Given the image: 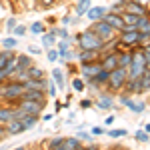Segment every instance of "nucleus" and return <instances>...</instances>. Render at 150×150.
I'll return each mask as SVG.
<instances>
[{
  "label": "nucleus",
  "mask_w": 150,
  "mask_h": 150,
  "mask_svg": "<svg viewBox=\"0 0 150 150\" xmlns=\"http://www.w3.org/2000/svg\"><path fill=\"white\" fill-rule=\"evenodd\" d=\"M76 42H78L80 50H100L106 40H102L92 28H88V30H82L80 34L76 36Z\"/></svg>",
  "instance_id": "f257e3e1"
},
{
  "label": "nucleus",
  "mask_w": 150,
  "mask_h": 150,
  "mask_svg": "<svg viewBox=\"0 0 150 150\" xmlns=\"http://www.w3.org/2000/svg\"><path fill=\"white\" fill-rule=\"evenodd\" d=\"M24 94V84L18 80H10V82H2L0 84V98L8 100V102H16L20 100Z\"/></svg>",
  "instance_id": "f03ea898"
},
{
  "label": "nucleus",
  "mask_w": 150,
  "mask_h": 150,
  "mask_svg": "<svg viewBox=\"0 0 150 150\" xmlns=\"http://www.w3.org/2000/svg\"><path fill=\"white\" fill-rule=\"evenodd\" d=\"M144 70H146V56H144V50H138L132 54V62L128 66V78L136 80L144 74Z\"/></svg>",
  "instance_id": "7ed1b4c3"
},
{
  "label": "nucleus",
  "mask_w": 150,
  "mask_h": 150,
  "mask_svg": "<svg viewBox=\"0 0 150 150\" xmlns=\"http://www.w3.org/2000/svg\"><path fill=\"white\" fill-rule=\"evenodd\" d=\"M128 80V68H122V66H118L110 72V80H108V86L112 88V90H120V88H124V84Z\"/></svg>",
  "instance_id": "20e7f679"
},
{
  "label": "nucleus",
  "mask_w": 150,
  "mask_h": 150,
  "mask_svg": "<svg viewBox=\"0 0 150 150\" xmlns=\"http://www.w3.org/2000/svg\"><path fill=\"white\" fill-rule=\"evenodd\" d=\"M92 30L100 36L102 40H112V38H114V32H116L106 20H96V22H92Z\"/></svg>",
  "instance_id": "39448f33"
},
{
  "label": "nucleus",
  "mask_w": 150,
  "mask_h": 150,
  "mask_svg": "<svg viewBox=\"0 0 150 150\" xmlns=\"http://www.w3.org/2000/svg\"><path fill=\"white\" fill-rule=\"evenodd\" d=\"M18 108H20V110H22L24 114H32V116H40L42 114V108H44V106H42V102H34V100H22V98H20V100H18Z\"/></svg>",
  "instance_id": "423d86ee"
},
{
  "label": "nucleus",
  "mask_w": 150,
  "mask_h": 150,
  "mask_svg": "<svg viewBox=\"0 0 150 150\" xmlns=\"http://www.w3.org/2000/svg\"><path fill=\"white\" fill-rule=\"evenodd\" d=\"M102 20H106V22L110 24L112 28H114L116 32H122L124 30V18H122V14H118V12H112V10H108L106 14H104V18Z\"/></svg>",
  "instance_id": "0eeeda50"
},
{
  "label": "nucleus",
  "mask_w": 150,
  "mask_h": 150,
  "mask_svg": "<svg viewBox=\"0 0 150 150\" xmlns=\"http://www.w3.org/2000/svg\"><path fill=\"white\" fill-rule=\"evenodd\" d=\"M138 38H140V32L138 30H122L120 32V40H118V44L120 46H134V44H138Z\"/></svg>",
  "instance_id": "6e6552de"
},
{
  "label": "nucleus",
  "mask_w": 150,
  "mask_h": 150,
  "mask_svg": "<svg viewBox=\"0 0 150 150\" xmlns=\"http://www.w3.org/2000/svg\"><path fill=\"white\" fill-rule=\"evenodd\" d=\"M24 112L20 108H8V106H0V122L2 124H8L14 118H22Z\"/></svg>",
  "instance_id": "1a4fd4ad"
},
{
  "label": "nucleus",
  "mask_w": 150,
  "mask_h": 150,
  "mask_svg": "<svg viewBox=\"0 0 150 150\" xmlns=\"http://www.w3.org/2000/svg\"><path fill=\"white\" fill-rule=\"evenodd\" d=\"M100 70H102V66H100V60L80 64V74H82V78H94V76L100 72Z\"/></svg>",
  "instance_id": "9d476101"
},
{
  "label": "nucleus",
  "mask_w": 150,
  "mask_h": 150,
  "mask_svg": "<svg viewBox=\"0 0 150 150\" xmlns=\"http://www.w3.org/2000/svg\"><path fill=\"white\" fill-rule=\"evenodd\" d=\"M100 66L108 72H112L114 68H118V54L116 52H108V54H102L100 56Z\"/></svg>",
  "instance_id": "9b49d317"
},
{
  "label": "nucleus",
  "mask_w": 150,
  "mask_h": 150,
  "mask_svg": "<svg viewBox=\"0 0 150 150\" xmlns=\"http://www.w3.org/2000/svg\"><path fill=\"white\" fill-rule=\"evenodd\" d=\"M100 50H80L76 58L80 60V64H86V62H96V60H100Z\"/></svg>",
  "instance_id": "f8f14e48"
},
{
  "label": "nucleus",
  "mask_w": 150,
  "mask_h": 150,
  "mask_svg": "<svg viewBox=\"0 0 150 150\" xmlns=\"http://www.w3.org/2000/svg\"><path fill=\"white\" fill-rule=\"evenodd\" d=\"M22 100H34V102L44 104V92L42 90H36V88H28V90H24Z\"/></svg>",
  "instance_id": "ddd939ff"
},
{
  "label": "nucleus",
  "mask_w": 150,
  "mask_h": 150,
  "mask_svg": "<svg viewBox=\"0 0 150 150\" xmlns=\"http://www.w3.org/2000/svg\"><path fill=\"white\" fill-rule=\"evenodd\" d=\"M124 10H126V12H132V14H136V16H146V10H144V6H142L140 2H134V0H126V4H124Z\"/></svg>",
  "instance_id": "4468645a"
},
{
  "label": "nucleus",
  "mask_w": 150,
  "mask_h": 150,
  "mask_svg": "<svg viewBox=\"0 0 150 150\" xmlns=\"http://www.w3.org/2000/svg\"><path fill=\"white\" fill-rule=\"evenodd\" d=\"M106 12H108V10H106L104 6H90V8H88V12H86V16H88V20L96 22V20H102Z\"/></svg>",
  "instance_id": "2eb2a0df"
},
{
  "label": "nucleus",
  "mask_w": 150,
  "mask_h": 150,
  "mask_svg": "<svg viewBox=\"0 0 150 150\" xmlns=\"http://www.w3.org/2000/svg\"><path fill=\"white\" fill-rule=\"evenodd\" d=\"M122 18H124V30H136V24H138L140 16H136V14H132V12H122Z\"/></svg>",
  "instance_id": "dca6fc26"
},
{
  "label": "nucleus",
  "mask_w": 150,
  "mask_h": 150,
  "mask_svg": "<svg viewBox=\"0 0 150 150\" xmlns=\"http://www.w3.org/2000/svg\"><path fill=\"white\" fill-rule=\"evenodd\" d=\"M24 130H26V128H24V122L20 118H14V120H10V122L6 124V134H20Z\"/></svg>",
  "instance_id": "f3484780"
},
{
  "label": "nucleus",
  "mask_w": 150,
  "mask_h": 150,
  "mask_svg": "<svg viewBox=\"0 0 150 150\" xmlns=\"http://www.w3.org/2000/svg\"><path fill=\"white\" fill-rule=\"evenodd\" d=\"M16 66L20 70H28L32 66V58L28 56V54H20V56H16Z\"/></svg>",
  "instance_id": "a211bd4d"
},
{
  "label": "nucleus",
  "mask_w": 150,
  "mask_h": 150,
  "mask_svg": "<svg viewBox=\"0 0 150 150\" xmlns=\"http://www.w3.org/2000/svg\"><path fill=\"white\" fill-rule=\"evenodd\" d=\"M136 30L140 34H150V18L148 16H140L138 24H136Z\"/></svg>",
  "instance_id": "6ab92c4d"
},
{
  "label": "nucleus",
  "mask_w": 150,
  "mask_h": 150,
  "mask_svg": "<svg viewBox=\"0 0 150 150\" xmlns=\"http://www.w3.org/2000/svg\"><path fill=\"white\" fill-rule=\"evenodd\" d=\"M54 44H56V34H54L52 30H50V32H44V34H42V46L48 50V48L54 46Z\"/></svg>",
  "instance_id": "aec40b11"
},
{
  "label": "nucleus",
  "mask_w": 150,
  "mask_h": 150,
  "mask_svg": "<svg viewBox=\"0 0 150 150\" xmlns=\"http://www.w3.org/2000/svg\"><path fill=\"white\" fill-rule=\"evenodd\" d=\"M90 6H92V0H78L76 2V16H84Z\"/></svg>",
  "instance_id": "412c9836"
},
{
  "label": "nucleus",
  "mask_w": 150,
  "mask_h": 150,
  "mask_svg": "<svg viewBox=\"0 0 150 150\" xmlns=\"http://www.w3.org/2000/svg\"><path fill=\"white\" fill-rule=\"evenodd\" d=\"M124 106H128L132 112H136V114H140V112H144V102H134V100H130L126 96V100H124Z\"/></svg>",
  "instance_id": "4be33fe9"
},
{
  "label": "nucleus",
  "mask_w": 150,
  "mask_h": 150,
  "mask_svg": "<svg viewBox=\"0 0 150 150\" xmlns=\"http://www.w3.org/2000/svg\"><path fill=\"white\" fill-rule=\"evenodd\" d=\"M130 62H132V54H130V52H120V54H118V66L128 68Z\"/></svg>",
  "instance_id": "5701e85b"
},
{
  "label": "nucleus",
  "mask_w": 150,
  "mask_h": 150,
  "mask_svg": "<svg viewBox=\"0 0 150 150\" xmlns=\"http://www.w3.org/2000/svg\"><path fill=\"white\" fill-rule=\"evenodd\" d=\"M12 58H14V54H12L10 50H4V52H0V70L6 68V66H8V62H10Z\"/></svg>",
  "instance_id": "b1692460"
},
{
  "label": "nucleus",
  "mask_w": 150,
  "mask_h": 150,
  "mask_svg": "<svg viewBox=\"0 0 150 150\" xmlns=\"http://www.w3.org/2000/svg\"><path fill=\"white\" fill-rule=\"evenodd\" d=\"M0 44L4 50H12V48L18 46V40H16V36H8V38H4V40H0Z\"/></svg>",
  "instance_id": "393cba45"
},
{
  "label": "nucleus",
  "mask_w": 150,
  "mask_h": 150,
  "mask_svg": "<svg viewBox=\"0 0 150 150\" xmlns=\"http://www.w3.org/2000/svg\"><path fill=\"white\" fill-rule=\"evenodd\" d=\"M94 80H96V84H98V86H100V84H108V80H110V72L102 68L98 74H96V76H94Z\"/></svg>",
  "instance_id": "a878e982"
},
{
  "label": "nucleus",
  "mask_w": 150,
  "mask_h": 150,
  "mask_svg": "<svg viewBox=\"0 0 150 150\" xmlns=\"http://www.w3.org/2000/svg\"><path fill=\"white\" fill-rule=\"evenodd\" d=\"M52 78H54V82L58 84V88H60V90H64V76H62V70L54 68V70H52Z\"/></svg>",
  "instance_id": "bb28decb"
},
{
  "label": "nucleus",
  "mask_w": 150,
  "mask_h": 150,
  "mask_svg": "<svg viewBox=\"0 0 150 150\" xmlns=\"http://www.w3.org/2000/svg\"><path fill=\"white\" fill-rule=\"evenodd\" d=\"M26 78H44V72L40 68H36V66H30L26 70Z\"/></svg>",
  "instance_id": "cd10ccee"
},
{
  "label": "nucleus",
  "mask_w": 150,
  "mask_h": 150,
  "mask_svg": "<svg viewBox=\"0 0 150 150\" xmlns=\"http://www.w3.org/2000/svg\"><path fill=\"white\" fill-rule=\"evenodd\" d=\"M112 104H114L112 96H102V98H100V102L96 104V106H98V108H102V110H108V108H112Z\"/></svg>",
  "instance_id": "c85d7f7f"
},
{
  "label": "nucleus",
  "mask_w": 150,
  "mask_h": 150,
  "mask_svg": "<svg viewBox=\"0 0 150 150\" xmlns=\"http://www.w3.org/2000/svg\"><path fill=\"white\" fill-rule=\"evenodd\" d=\"M30 32H32V34H44V32H46V26L42 22H34L30 26Z\"/></svg>",
  "instance_id": "c756f323"
},
{
  "label": "nucleus",
  "mask_w": 150,
  "mask_h": 150,
  "mask_svg": "<svg viewBox=\"0 0 150 150\" xmlns=\"http://www.w3.org/2000/svg\"><path fill=\"white\" fill-rule=\"evenodd\" d=\"M64 142H66L68 150H76V148H80V146H82V144H80V138H66Z\"/></svg>",
  "instance_id": "7c9ffc66"
},
{
  "label": "nucleus",
  "mask_w": 150,
  "mask_h": 150,
  "mask_svg": "<svg viewBox=\"0 0 150 150\" xmlns=\"http://www.w3.org/2000/svg\"><path fill=\"white\" fill-rule=\"evenodd\" d=\"M52 32H54L60 40H68V38H70V34H68V30H66V28H52Z\"/></svg>",
  "instance_id": "2f4dec72"
},
{
  "label": "nucleus",
  "mask_w": 150,
  "mask_h": 150,
  "mask_svg": "<svg viewBox=\"0 0 150 150\" xmlns=\"http://www.w3.org/2000/svg\"><path fill=\"white\" fill-rule=\"evenodd\" d=\"M62 142H64V136H56V138H52V140L46 144V148H48V150H54L58 144H62Z\"/></svg>",
  "instance_id": "473e14b6"
},
{
  "label": "nucleus",
  "mask_w": 150,
  "mask_h": 150,
  "mask_svg": "<svg viewBox=\"0 0 150 150\" xmlns=\"http://www.w3.org/2000/svg\"><path fill=\"white\" fill-rule=\"evenodd\" d=\"M72 88L78 90V92H82V90L86 88V84H84V80H80V78H74V80H72Z\"/></svg>",
  "instance_id": "72a5a7b5"
},
{
  "label": "nucleus",
  "mask_w": 150,
  "mask_h": 150,
  "mask_svg": "<svg viewBox=\"0 0 150 150\" xmlns=\"http://www.w3.org/2000/svg\"><path fill=\"white\" fill-rule=\"evenodd\" d=\"M56 44H58V54L70 50V42H68V40H60V42H56Z\"/></svg>",
  "instance_id": "f704fd0d"
},
{
  "label": "nucleus",
  "mask_w": 150,
  "mask_h": 150,
  "mask_svg": "<svg viewBox=\"0 0 150 150\" xmlns=\"http://www.w3.org/2000/svg\"><path fill=\"white\" fill-rule=\"evenodd\" d=\"M46 56H48V62H54L60 54H58V50H54V48H48V50H46Z\"/></svg>",
  "instance_id": "c9c22d12"
},
{
  "label": "nucleus",
  "mask_w": 150,
  "mask_h": 150,
  "mask_svg": "<svg viewBox=\"0 0 150 150\" xmlns=\"http://www.w3.org/2000/svg\"><path fill=\"white\" fill-rule=\"evenodd\" d=\"M136 140H140V142H148L150 140L148 132H146V130H138V132H136Z\"/></svg>",
  "instance_id": "e433bc0d"
},
{
  "label": "nucleus",
  "mask_w": 150,
  "mask_h": 150,
  "mask_svg": "<svg viewBox=\"0 0 150 150\" xmlns=\"http://www.w3.org/2000/svg\"><path fill=\"white\" fill-rule=\"evenodd\" d=\"M12 32H14V36L18 38V36H24L28 30H26V26H14V30H12Z\"/></svg>",
  "instance_id": "4c0bfd02"
},
{
  "label": "nucleus",
  "mask_w": 150,
  "mask_h": 150,
  "mask_svg": "<svg viewBox=\"0 0 150 150\" xmlns=\"http://www.w3.org/2000/svg\"><path fill=\"white\" fill-rule=\"evenodd\" d=\"M138 44H142V46H150V34H140Z\"/></svg>",
  "instance_id": "58836bf2"
},
{
  "label": "nucleus",
  "mask_w": 150,
  "mask_h": 150,
  "mask_svg": "<svg viewBox=\"0 0 150 150\" xmlns=\"http://www.w3.org/2000/svg\"><path fill=\"white\" fill-rule=\"evenodd\" d=\"M124 134H126V130H110V132H108L110 138H120V136H124Z\"/></svg>",
  "instance_id": "ea45409f"
},
{
  "label": "nucleus",
  "mask_w": 150,
  "mask_h": 150,
  "mask_svg": "<svg viewBox=\"0 0 150 150\" xmlns=\"http://www.w3.org/2000/svg\"><path fill=\"white\" fill-rule=\"evenodd\" d=\"M42 52V48H38V46H28V54H34V56H38Z\"/></svg>",
  "instance_id": "a19ab883"
},
{
  "label": "nucleus",
  "mask_w": 150,
  "mask_h": 150,
  "mask_svg": "<svg viewBox=\"0 0 150 150\" xmlns=\"http://www.w3.org/2000/svg\"><path fill=\"white\" fill-rule=\"evenodd\" d=\"M14 26H16V18H8V20H6V28H8V30H14Z\"/></svg>",
  "instance_id": "79ce46f5"
},
{
  "label": "nucleus",
  "mask_w": 150,
  "mask_h": 150,
  "mask_svg": "<svg viewBox=\"0 0 150 150\" xmlns=\"http://www.w3.org/2000/svg\"><path fill=\"white\" fill-rule=\"evenodd\" d=\"M46 88H48V94H50V96H56V86H54L50 80H48V86H46Z\"/></svg>",
  "instance_id": "37998d69"
},
{
  "label": "nucleus",
  "mask_w": 150,
  "mask_h": 150,
  "mask_svg": "<svg viewBox=\"0 0 150 150\" xmlns=\"http://www.w3.org/2000/svg\"><path fill=\"white\" fill-rule=\"evenodd\" d=\"M8 80V74H6V70H0V84L2 82H6Z\"/></svg>",
  "instance_id": "c03bdc74"
},
{
  "label": "nucleus",
  "mask_w": 150,
  "mask_h": 150,
  "mask_svg": "<svg viewBox=\"0 0 150 150\" xmlns=\"http://www.w3.org/2000/svg\"><path fill=\"white\" fill-rule=\"evenodd\" d=\"M38 2H40V4H42V6H52V4H54V0H38Z\"/></svg>",
  "instance_id": "a18cd8bd"
},
{
  "label": "nucleus",
  "mask_w": 150,
  "mask_h": 150,
  "mask_svg": "<svg viewBox=\"0 0 150 150\" xmlns=\"http://www.w3.org/2000/svg\"><path fill=\"white\" fill-rule=\"evenodd\" d=\"M102 132H104V130H102V128H98V126H94V128H92V134H94V136H100Z\"/></svg>",
  "instance_id": "49530a36"
},
{
  "label": "nucleus",
  "mask_w": 150,
  "mask_h": 150,
  "mask_svg": "<svg viewBox=\"0 0 150 150\" xmlns=\"http://www.w3.org/2000/svg\"><path fill=\"white\" fill-rule=\"evenodd\" d=\"M90 106H92L90 100H82V102H80V108H90Z\"/></svg>",
  "instance_id": "de8ad7c7"
},
{
  "label": "nucleus",
  "mask_w": 150,
  "mask_h": 150,
  "mask_svg": "<svg viewBox=\"0 0 150 150\" xmlns=\"http://www.w3.org/2000/svg\"><path fill=\"white\" fill-rule=\"evenodd\" d=\"M4 134H6V124H2V122H0V140H2Z\"/></svg>",
  "instance_id": "09e8293b"
},
{
  "label": "nucleus",
  "mask_w": 150,
  "mask_h": 150,
  "mask_svg": "<svg viewBox=\"0 0 150 150\" xmlns=\"http://www.w3.org/2000/svg\"><path fill=\"white\" fill-rule=\"evenodd\" d=\"M64 140H66V138H64ZM54 150H68V146H66V142H62V144H58Z\"/></svg>",
  "instance_id": "8fccbe9b"
},
{
  "label": "nucleus",
  "mask_w": 150,
  "mask_h": 150,
  "mask_svg": "<svg viewBox=\"0 0 150 150\" xmlns=\"http://www.w3.org/2000/svg\"><path fill=\"white\" fill-rule=\"evenodd\" d=\"M104 122H106V124H108V126H112V122H114V116H108V118H106V120H104Z\"/></svg>",
  "instance_id": "3c124183"
},
{
  "label": "nucleus",
  "mask_w": 150,
  "mask_h": 150,
  "mask_svg": "<svg viewBox=\"0 0 150 150\" xmlns=\"http://www.w3.org/2000/svg\"><path fill=\"white\" fill-rule=\"evenodd\" d=\"M142 50H144V56H146V58H150V46H144Z\"/></svg>",
  "instance_id": "603ef678"
},
{
  "label": "nucleus",
  "mask_w": 150,
  "mask_h": 150,
  "mask_svg": "<svg viewBox=\"0 0 150 150\" xmlns=\"http://www.w3.org/2000/svg\"><path fill=\"white\" fill-rule=\"evenodd\" d=\"M78 138H90L88 132H78Z\"/></svg>",
  "instance_id": "864d4df0"
},
{
  "label": "nucleus",
  "mask_w": 150,
  "mask_h": 150,
  "mask_svg": "<svg viewBox=\"0 0 150 150\" xmlns=\"http://www.w3.org/2000/svg\"><path fill=\"white\" fill-rule=\"evenodd\" d=\"M86 150H98V146H96V144H88V146H86Z\"/></svg>",
  "instance_id": "5fc2aeb1"
},
{
  "label": "nucleus",
  "mask_w": 150,
  "mask_h": 150,
  "mask_svg": "<svg viewBox=\"0 0 150 150\" xmlns=\"http://www.w3.org/2000/svg\"><path fill=\"white\" fill-rule=\"evenodd\" d=\"M144 130H146V132L150 134V124H146V128H144Z\"/></svg>",
  "instance_id": "6e6d98bb"
},
{
  "label": "nucleus",
  "mask_w": 150,
  "mask_h": 150,
  "mask_svg": "<svg viewBox=\"0 0 150 150\" xmlns=\"http://www.w3.org/2000/svg\"><path fill=\"white\" fill-rule=\"evenodd\" d=\"M16 150H28V148H24V146H18V148H16Z\"/></svg>",
  "instance_id": "4d7b16f0"
},
{
  "label": "nucleus",
  "mask_w": 150,
  "mask_h": 150,
  "mask_svg": "<svg viewBox=\"0 0 150 150\" xmlns=\"http://www.w3.org/2000/svg\"><path fill=\"white\" fill-rule=\"evenodd\" d=\"M134 2H140V4H142V2H146V0H134Z\"/></svg>",
  "instance_id": "13d9d810"
},
{
  "label": "nucleus",
  "mask_w": 150,
  "mask_h": 150,
  "mask_svg": "<svg viewBox=\"0 0 150 150\" xmlns=\"http://www.w3.org/2000/svg\"><path fill=\"white\" fill-rule=\"evenodd\" d=\"M36 2H38V0H36Z\"/></svg>",
  "instance_id": "bf43d9fd"
}]
</instances>
